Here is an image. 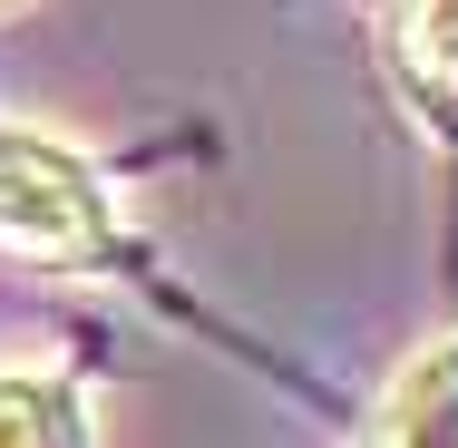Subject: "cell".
Segmentation results:
<instances>
[{
    "label": "cell",
    "mask_w": 458,
    "mask_h": 448,
    "mask_svg": "<svg viewBox=\"0 0 458 448\" xmlns=\"http://www.w3.org/2000/svg\"><path fill=\"white\" fill-rule=\"evenodd\" d=\"M380 448H458V342L429 351L380 410Z\"/></svg>",
    "instance_id": "obj_4"
},
{
    "label": "cell",
    "mask_w": 458,
    "mask_h": 448,
    "mask_svg": "<svg viewBox=\"0 0 458 448\" xmlns=\"http://www.w3.org/2000/svg\"><path fill=\"white\" fill-rule=\"evenodd\" d=\"M0 10H20V0H0Z\"/></svg>",
    "instance_id": "obj_5"
},
{
    "label": "cell",
    "mask_w": 458,
    "mask_h": 448,
    "mask_svg": "<svg viewBox=\"0 0 458 448\" xmlns=\"http://www.w3.org/2000/svg\"><path fill=\"white\" fill-rule=\"evenodd\" d=\"M380 49H390L400 97H410L439 137H458V0H390Z\"/></svg>",
    "instance_id": "obj_2"
},
{
    "label": "cell",
    "mask_w": 458,
    "mask_h": 448,
    "mask_svg": "<svg viewBox=\"0 0 458 448\" xmlns=\"http://www.w3.org/2000/svg\"><path fill=\"white\" fill-rule=\"evenodd\" d=\"M0 244L39 264H98L117 244V205L79 147L39 127H0Z\"/></svg>",
    "instance_id": "obj_1"
},
{
    "label": "cell",
    "mask_w": 458,
    "mask_h": 448,
    "mask_svg": "<svg viewBox=\"0 0 458 448\" xmlns=\"http://www.w3.org/2000/svg\"><path fill=\"white\" fill-rule=\"evenodd\" d=\"M0 448H89V400L59 370H0Z\"/></svg>",
    "instance_id": "obj_3"
}]
</instances>
